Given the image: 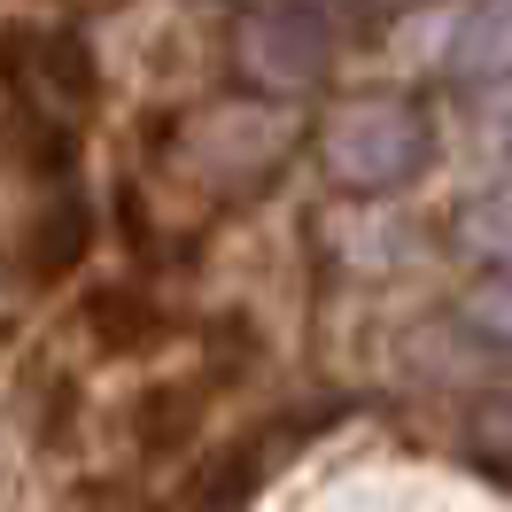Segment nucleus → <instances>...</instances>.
<instances>
[{"mask_svg":"<svg viewBox=\"0 0 512 512\" xmlns=\"http://www.w3.org/2000/svg\"><path fill=\"white\" fill-rule=\"evenodd\" d=\"M295 117L288 101H264V94H233V101H202L187 109L179 125L163 132V171L210 202V210H233V202H256L295 156Z\"/></svg>","mask_w":512,"mask_h":512,"instance_id":"f257e3e1","label":"nucleus"},{"mask_svg":"<svg viewBox=\"0 0 512 512\" xmlns=\"http://www.w3.org/2000/svg\"><path fill=\"white\" fill-rule=\"evenodd\" d=\"M443 156V125L419 94H350L319 125V171L350 202H396Z\"/></svg>","mask_w":512,"mask_h":512,"instance_id":"f03ea898","label":"nucleus"},{"mask_svg":"<svg viewBox=\"0 0 512 512\" xmlns=\"http://www.w3.org/2000/svg\"><path fill=\"white\" fill-rule=\"evenodd\" d=\"M342 16L350 0H241L233 16V78L264 101H311L342 63Z\"/></svg>","mask_w":512,"mask_h":512,"instance_id":"7ed1b4c3","label":"nucleus"},{"mask_svg":"<svg viewBox=\"0 0 512 512\" xmlns=\"http://www.w3.org/2000/svg\"><path fill=\"white\" fill-rule=\"evenodd\" d=\"M0 94L55 109V117H94L101 101V55L86 32L70 24H8L0 32Z\"/></svg>","mask_w":512,"mask_h":512,"instance_id":"20e7f679","label":"nucleus"},{"mask_svg":"<svg viewBox=\"0 0 512 512\" xmlns=\"http://www.w3.org/2000/svg\"><path fill=\"white\" fill-rule=\"evenodd\" d=\"M94 249H101V210H94V194L78 187V171H63V179H47V194L24 210V233H16V249H8V272H16L24 288H55L70 272H86Z\"/></svg>","mask_w":512,"mask_h":512,"instance_id":"39448f33","label":"nucleus"},{"mask_svg":"<svg viewBox=\"0 0 512 512\" xmlns=\"http://www.w3.org/2000/svg\"><path fill=\"white\" fill-rule=\"evenodd\" d=\"M210 396H218L210 373H163V381H148L125 404L132 450H140V458H187V450L202 443V427H210Z\"/></svg>","mask_w":512,"mask_h":512,"instance_id":"423d86ee","label":"nucleus"},{"mask_svg":"<svg viewBox=\"0 0 512 512\" xmlns=\"http://www.w3.org/2000/svg\"><path fill=\"white\" fill-rule=\"evenodd\" d=\"M78 326L94 334V357H117V365L171 350V334H179V319H171L140 280H101V288H86Z\"/></svg>","mask_w":512,"mask_h":512,"instance_id":"0eeeda50","label":"nucleus"},{"mask_svg":"<svg viewBox=\"0 0 512 512\" xmlns=\"http://www.w3.org/2000/svg\"><path fill=\"white\" fill-rule=\"evenodd\" d=\"M264 450H272V427L233 435L225 450H210V458H202V474H194L179 497H187V505H241V497H256V481L272 474V458H264Z\"/></svg>","mask_w":512,"mask_h":512,"instance_id":"6e6552de","label":"nucleus"},{"mask_svg":"<svg viewBox=\"0 0 512 512\" xmlns=\"http://www.w3.org/2000/svg\"><path fill=\"white\" fill-rule=\"evenodd\" d=\"M450 78H458L466 94H497V86H505V0H481L474 16H458Z\"/></svg>","mask_w":512,"mask_h":512,"instance_id":"1a4fd4ad","label":"nucleus"},{"mask_svg":"<svg viewBox=\"0 0 512 512\" xmlns=\"http://www.w3.org/2000/svg\"><path fill=\"white\" fill-rule=\"evenodd\" d=\"M450 241H458V256H474L481 272H489V264H505V194L466 202V210L450 218Z\"/></svg>","mask_w":512,"mask_h":512,"instance_id":"9d476101","label":"nucleus"},{"mask_svg":"<svg viewBox=\"0 0 512 512\" xmlns=\"http://www.w3.org/2000/svg\"><path fill=\"white\" fill-rule=\"evenodd\" d=\"M458 326H474L481 350H505V342H512V326H505V264H489L481 288L458 295Z\"/></svg>","mask_w":512,"mask_h":512,"instance_id":"9b49d317","label":"nucleus"},{"mask_svg":"<svg viewBox=\"0 0 512 512\" xmlns=\"http://www.w3.org/2000/svg\"><path fill=\"white\" fill-rule=\"evenodd\" d=\"M474 443H481V466H489V481H505V458H512V443H505V388H489V396H481Z\"/></svg>","mask_w":512,"mask_h":512,"instance_id":"f8f14e48","label":"nucleus"},{"mask_svg":"<svg viewBox=\"0 0 512 512\" xmlns=\"http://www.w3.org/2000/svg\"><path fill=\"white\" fill-rule=\"evenodd\" d=\"M350 8H419V0H350Z\"/></svg>","mask_w":512,"mask_h":512,"instance_id":"ddd939ff","label":"nucleus"}]
</instances>
